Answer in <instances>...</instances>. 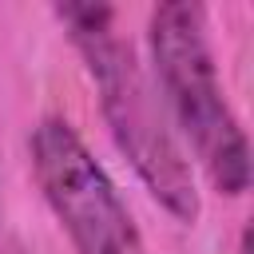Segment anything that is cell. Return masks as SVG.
Segmentation results:
<instances>
[{"mask_svg":"<svg viewBox=\"0 0 254 254\" xmlns=\"http://www.w3.org/2000/svg\"><path fill=\"white\" fill-rule=\"evenodd\" d=\"M147 56L155 91L190 167L226 198L246 194L250 143L218 75L206 8L190 0L155 4L147 16Z\"/></svg>","mask_w":254,"mask_h":254,"instance_id":"2","label":"cell"},{"mask_svg":"<svg viewBox=\"0 0 254 254\" xmlns=\"http://www.w3.org/2000/svg\"><path fill=\"white\" fill-rule=\"evenodd\" d=\"M71 48L79 52L87 79L95 83L103 123L139 175L143 190L183 226H194L202 214L198 175L163 111L155 79L139 60L135 44L119 32V16L107 4H56Z\"/></svg>","mask_w":254,"mask_h":254,"instance_id":"1","label":"cell"},{"mask_svg":"<svg viewBox=\"0 0 254 254\" xmlns=\"http://www.w3.org/2000/svg\"><path fill=\"white\" fill-rule=\"evenodd\" d=\"M36 187L75 254H147L115 179L67 115H40L28 135Z\"/></svg>","mask_w":254,"mask_h":254,"instance_id":"3","label":"cell"}]
</instances>
